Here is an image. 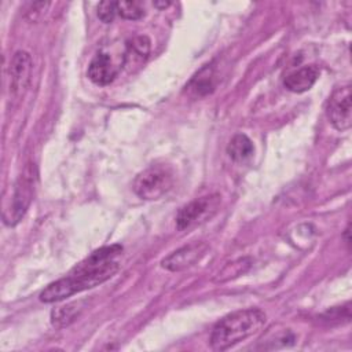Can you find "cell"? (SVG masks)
Listing matches in <instances>:
<instances>
[{
    "label": "cell",
    "mask_w": 352,
    "mask_h": 352,
    "mask_svg": "<svg viewBox=\"0 0 352 352\" xmlns=\"http://www.w3.org/2000/svg\"><path fill=\"white\" fill-rule=\"evenodd\" d=\"M220 201L221 199L219 194L195 198L177 212L176 227L179 230H184L209 220L217 212Z\"/></svg>",
    "instance_id": "cell-5"
},
{
    "label": "cell",
    "mask_w": 352,
    "mask_h": 352,
    "mask_svg": "<svg viewBox=\"0 0 352 352\" xmlns=\"http://www.w3.org/2000/svg\"><path fill=\"white\" fill-rule=\"evenodd\" d=\"M250 267V260L243 257V258H238L232 263H228L220 272L219 276L214 279L216 282H226L230 280L235 276H239L241 274H243L248 268Z\"/></svg>",
    "instance_id": "cell-15"
},
{
    "label": "cell",
    "mask_w": 352,
    "mask_h": 352,
    "mask_svg": "<svg viewBox=\"0 0 352 352\" xmlns=\"http://www.w3.org/2000/svg\"><path fill=\"white\" fill-rule=\"evenodd\" d=\"M153 4L157 8H166L168 6H170V1H154Z\"/></svg>",
    "instance_id": "cell-19"
},
{
    "label": "cell",
    "mask_w": 352,
    "mask_h": 352,
    "mask_svg": "<svg viewBox=\"0 0 352 352\" xmlns=\"http://www.w3.org/2000/svg\"><path fill=\"white\" fill-rule=\"evenodd\" d=\"M151 48L150 38L147 36H135L126 43L122 66L132 72L135 67H140L148 58Z\"/></svg>",
    "instance_id": "cell-9"
},
{
    "label": "cell",
    "mask_w": 352,
    "mask_h": 352,
    "mask_svg": "<svg viewBox=\"0 0 352 352\" xmlns=\"http://www.w3.org/2000/svg\"><path fill=\"white\" fill-rule=\"evenodd\" d=\"M206 250L208 245L205 242H192L168 254L165 258H162L161 265L172 272L183 271L194 265L197 261H199L201 257L206 253Z\"/></svg>",
    "instance_id": "cell-7"
},
{
    "label": "cell",
    "mask_w": 352,
    "mask_h": 352,
    "mask_svg": "<svg viewBox=\"0 0 352 352\" xmlns=\"http://www.w3.org/2000/svg\"><path fill=\"white\" fill-rule=\"evenodd\" d=\"M253 151H254V147L252 140L243 133L234 135L227 146V154L235 162H242L248 160L249 157H252Z\"/></svg>",
    "instance_id": "cell-14"
},
{
    "label": "cell",
    "mask_w": 352,
    "mask_h": 352,
    "mask_svg": "<svg viewBox=\"0 0 352 352\" xmlns=\"http://www.w3.org/2000/svg\"><path fill=\"white\" fill-rule=\"evenodd\" d=\"M36 179H37L36 165L28 164L14 184L10 204L6 205L4 208L3 220L7 226H15L22 220V217L28 212L34 195Z\"/></svg>",
    "instance_id": "cell-3"
},
{
    "label": "cell",
    "mask_w": 352,
    "mask_h": 352,
    "mask_svg": "<svg viewBox=\"0 0 352 352\" xmlns=\"http://www.w3.org/2000/svg\"><path fill=\"white\" fill-rule=\"evenodd\" d=\"M121 252V245L96 249L87 258L80 261L66 276L50 283L40 293V301L47 304L62 301L66 297L106 282L118 271L120 263L117 257Z\"/></svg>",
    "instance_id": "cell-1"
},
{
    "label": "cell",
    "mask_w": 352,
    "mask_h": 352,
    "mask_svg": "<svg viewBox=\"0 0 352 352\" xmlns=\"http://www.w3.org/2000/svg\"><path fill=\"white\" fill-rule=\"evenodd\" d=\"M81 311H82L81 302H70V304L58 307L51 312V323L56 329L67 327L80 316Z\"/></svg>",
    "instance_id": "cell-13"
},
{
    "label": "cell",
    "mask_w": 352,
    "mask_h": 352,
    "mask_svg": "<svg viewBox=\"0 0 352 352\" xmlns=\"http://www.w3.org/2000/svg\"><path fill=\"white\" fill-rule=\"evenodd\" d=\"M117 14L124 19L138 21L144 15V8L138 1H116Z\"/></svg>",
    "instance_id": "cell-16"
},
{
    "label": "cell",
    "mask_w": 352,
    "mask_h": 352,
    "mask_svg": "<svg viewBox=\"0 0 352 352\" xmlns=\"http://www.w3.org/2000/svg\"><path fill=\"white\" fill-rule=\"evenodd\" d=\"M50 6H51V3H48V1H37V3L30 4V8H29L28 12H26L28 19H30V21H37V19L43 15V12H45V10H47Z\"/></svg>",
    "instance_id": "cell-18"
},
{
    "label": "cell",
    "mask_w": 352,
    "mask_h": 352,
    "mask_svg": "<svg viewBox=\"0 0 352 352\" xmlns=\"http://www.w3.org/2000/svg\"><path fill=\"white\" fill-rule=\"evenodd\" d=\"M186 89H188L195 96H205L210 94L214 89V70L212 66L206 65L204 66L186 85Z\"/></svg>",
    "instance_id": "cell-12"
},
{
    "label": "cell",
    "mask_w": 352,
    "mask_h": 352,
    "mask_svg": "<svg viewBox=\"0 0 352 352\" xmlns=\"http://www.w3.org/2000/svg\"><path fill=\"white\" fill-rule=\"evenodd\" d=\"M319 67L315 65H308V66H302L294 72H292L290 74H287L285 77V87L296 94H302L308 89L312 88V85L316 82V80L319 78Z\"/></svg>",
    "instance_id": "cell-11"
},
{
    "label": "cell",
    "mask_w": 352,
    "mask_h": 352,
    "mask_svg": "<svg viewBox=\"0 0 352 352\" xmlns=\"http://www.w3.org/2000/svg\"><path fill=\"white\" fill-rule=\"evenodd\" d=\"M326 114L330 124L337 131H348L352 125V96L351 85H341L336 88L326 106Z\"/></svg>",
    "instance_id": "cell-6"
},
{
    "label": "cell",
    "mask_w": 352,
    "mask_h": 352,
    "mask_svg": "<svg viewBox=\"0 0 352 352\" xmlns=\"http://www.w3.org/2000/svg\"><path fill=\"white\" fill-rule=\"evenodd\" d=\"M267 316L258 308H246L223 316L212 329L210 348L226 351L263 329Z\"/></svg>",
    "instance_id": "cell-2"
},
{
    "label": "cell",
    "mask_w": 352,
    "mask_h": 352,
    "mask_svg": "<svg viewBox=\"0 0 352 352\" xmlns=\"http://www.w3.org/2000/svg\"><path fill=\"white\" fill-rule=\"evenodd\" d=\"M32 56L26 51H16L10 62V88L12 95L21 96L25 94L32 78Z\"/></svg>",
    "instance_id": "cell-8"
},
{
    "label": "cell",
    "mask_w": 352,
    "mask_h": 352,
    "mask_svg": "<svg viewBox=\"0 0 352 352\" xmlns=\"http://www.w3.org/2000/svg\"><path fill=\"white\" fill-rule=\"evenodd\" d=\"M98 18L103 22V23H110L113 22L116 14H117V7H116V1H110V0H104L100 1L98 4Z\"/></svg>",
    "instance_id": "cell-17"
},
{
    "label": "cell",
    "mask_w": 352,
    "mask_h": 352,
    "mask_svg": "<svg viewBox=\"0 0 352 352\" xmlns=\"http://www.w3.org/2000/svg\"><path fill=\"white\" fill-rule=\"evenodd\" d=\"M87 74L94 84L109 85L117 77V69L107 54L99 52L91 60Z\"/></svg>",
    "instance_id": "cell-10"
},
{
    "label": "cell",
    "mask_w": 352,
    "mask_h": 352,
    "mask_svg": "<svg viewBox=\"0 0 352 352\" xmlns=\"http://www.w3.org/2000/svg\"><path fill=\"white\" fill-rule=\"evenodd\" d=\"M173 186V173L165 165H151L142 170L133 180V191L147 201L160 199Z\"/></svg>",
    "instance_id": "cell-4"
}]
</instances>
